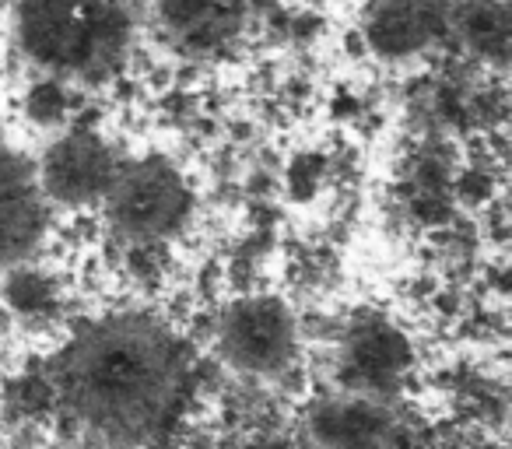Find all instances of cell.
I'll use <instances>...</instances> for the list:
<instances>
[{
	"label": "cell",
	"mask_w": 512,
	"mask_h": 449,
	"mask_svg": "<svg viewBox=\"0 0 512 449\" xmlns=\"http://www.w3.org/2000/svg\"><path fill=\"white\" fill-rule=\"evenodd\" d=\"M179 351L158 323L123 316L85 330L60 358V393L74 418L113 446L144 442L179 393Z\"/></svg>",
	"instance_id": "cell-1"
},
{
	"label": "cell",
	"mask_w": 512,
	"mask_h": 449,
	"mask_svg": "<svg viewBox=\"0 0 512 449\" xmlns=\"http://www.w3.org/2000/svg\"><path fill=\"white\" fill-rule=\"evenodd\" d=\"M18 43L39 67L67 78H102L130 43L123 0H22Z\"/></svg>",
	"instance_id": "cell-2"
},
{
	"label": "cell",
	"mask_w": 512,
	"mask_h": 449,
	"mask_svg": "<svg viewBox=\"0 0 512 449\" xmlns=\"http://www.w3.org/2000/svg\"><path fill=\"white\" fill-rule=\"evenodd\" d=\"M109 218L127 236H165L183 221L190 197L179 172L162 158H144L116 172L113 186L106 190Z\"/></svg>",
	"instance_id": "cell-3"
},
{
	"label": "cell",
	"mask_w": 512,
	"mask_h": 449,
	"mask_svg": "<svg viewBox=\"0 0 512 449\" xmlns=\"http://www.w3.org/2000/svg\"><path fill=\"white\" fill-rule=\"evenodd\" d=\"M221 348L246 372H278L292 358L295 323L274 299H249L225 316Z\"/></svg>",
	"instance_id": "cell-4"
},
{
	"label": "cell",
	"mask_w": 512,
	"mask_h": 449,
	"mask_svg": "<svg viewBox=\"0 0 512 449\" xmlns=\"http://www.w3.org/2000/svg\"><path fill=\"white\" fill-rule=\"evenodd\" d=\"M116 172L120 169L99 137L67 134L46 151L39 183L60 204H88V200L106 197Z\"/></svg>",
	"instance_id": "cell-5"
},
{
	"label": "cell",
	"mask_w": 512,
	"mask_h": 449,
	"mask_svg": "<svg viewBox=\"0 0 512 449\" xmlns=\"http://www.w3.org/2000/svg\"><path fill=\"white\" fill-rule=\"evenodd\" d=\"M449 29V0H383L369 15L365 36L379 57L404 60L428 50Z\"/></svg>",
	"instance_id": "cell-6"
},
{
	"label": "cell",
	"mask_w": 512,
	"mask_h": 449,
	"mask_svg": "<svg viewBox=\"0 0 512 449\" xmlns=\"http://www.w3.org/2000/svg\"><path fill=\"white\" fill-rule=\"evenodd\" d=\"M43 232V186L18 155L0 148V267L22 260Z\"/></svg>",
	"instance_id": "cell-7"
},
{
	"label": "cell",
	"mask_w": 512,
	"mask_h": 449,
	"mask_svg": "<svg viewBox=\"0 0 512 449\" xmlns=\"http://www.w3.org/2000/svg\"><path fill=\"white\" fill-rule=\"evenodd\" d=\"M165 32L186 50H214L239 32L246 0H155Z\"/></svg>",
	"instance_id": "cell-8"
},
{
	"label": "cell",
	"mask_w": 512,
	"mask_h": 449,
	"mask_svg": "<svg viewBox=\"0 0 512 449\" xmlns=\"http://www.w3.org/2000/svg\"><path fill=\"white\" fill-rule=\"evenodd\" d=\"M449 25L460 39L484 60L502 64L512 43V15L505 0H460V8L449 15Z\"/></svg>",
	"instance_id": "cell-9"
},
{
	"label": "cell",
	"mask_w": 512,
	"mask_h": 449,
	"mask_svg": "<svg viewBox=\"0 0 512 449\" xmlns=\"http://www.w3.org/2000/svg\"><path fill=\"white\" fill-rule=\"evenodd\" d=\"M404 365V344L400 337L386 334V330H365L355 337V369L372 383L393 379Z\"/></svg>",
	"instance_id": "cell-10"
},
{
	"label": "cell",
	"mask_w": 512,
	"mask_h": 449,
	"mask_svg": "<svg viewBox=\"0 0 512 449\" xmlns=\"http://www.w3.org/2000/svg\"><path fill=\"white\" fill-rule=\"evenodd\" d=\"M60 109H64V95H60L57 88L53 85L36 88V95H32V116H39V120H57Z\"/></svg>",
	"instance_id": "cell-11"
}]
</instances>
